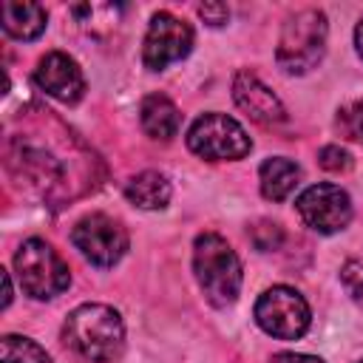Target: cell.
<instances>
[{"label": "cell", "mask_w": 363, "mask_h": 363, "mask_svg": "<svg viewBox=\"0 0 363 363\" xmlns=\"http://www.w3.org/2000/svg\"><path fill=\"white\" fill-rule=\"evenodd\" d=\"M250 241L255 244V250L272 252V250H278L284 244V230L275 221H258V224L250 227Z\"/></svg>", "instance_id": "e0dca14e"}, {"label": "cell", "mask_w": 363, "mask_h": 363, "mask_svg": "<svg viewBox=\"0 0 363 363\" xmlns=\"http://www.w3.org/2000/svg\"><path fill=\"white\" fill-rule=\"evenodd\" d=\"M71 244L94 264V267H113L128 252V233L125 227L105 216V213H88L82 216L71 230Z\"/></svg>", "instance_id": "52a82bcc"}, {"label": "cell", "mask_w": 363, "mask_h": 363, "mask_svg": "<svg viewBox=\"0 0 363 363\" xmlns=\"http://www.w3.org/2000/svg\"><path fill=\"white\" fill-rule=\"evenodd\" d=\"M0 360L3 363H54V357L31 337L3 335L0 337Z\"/></svg>", "instance_id": "2e32d148"}, {"label": "cell", "mask_w": 363, "mask_h": 363, "mask_svg": "<svg viewBox=\"0 0 363 363\" xmlns=\"http://www.w3.org/2000/svg\"><path fill=\"white\" fill-rule=\"evenodd\" d=\"M337 128L346 139H363V99L349 102L337 111Z\"/></svg>", "instance_id": "ac0fdd59"}, {"label": "cell", "mask_w": 363, "mask_h": 363, "mask_svg": "<svg viewBox=\"0 0 363 363\" xmlns=\"http://www.w3.org/2000/svg\"><path fill=\"white\" fill-rule=\"evenodd\" d=\"M11 298H14V295H11V275L3 272V309L11 303Z\"/></svg>", "instance_id": "603a6c76"}, {"label": "cell", "mask_w": 363, "mask_h": 363, "mask_svg": "<svg viewBox=\"0 0 363 363\" xmlns=\"http://www.w3.org/2000/svg\"><path fill=\"white\" fill-rule=\"evenodd\" d=\"M196 11H199V17H201L207 26H213V28H218V26H224V23L230 20V9H227L224 3H201Z\"/></svg>", "instance_id": "44dd1931"}, {"label": "cell", "mask_w": 363, "mask_h": 363, "mask_svg": "<svg viewBox=\"0 0 363 363\" xmlns=\"http://www.w3.org/2000/svg\"><path fill=\"white\" fill-rule=\"evenodd\" d=\"M340 281L354 301H363V264L360 261H346L340 267Z\"/></svg>", "instance_id": "ffe728a7"}, {"label": "cell", "mask_w": 363, "mask_h": 363, "mask_svg": "<svg viewBox=\"0 0 363 363\" xmlns=\"http://www.w3.org/2000/svg\"><path fill=\"white\" fill-rule=\"evenodd\" d=\"M354 48H357V54L363 57V17H360L357 26H354Z\"/></svg>", "instance_id": "cb8c5ba5"}, {"label": "cell", "mask_w": 363, "mask_h": 363, "mask_svg": "<svg viewBox=\"0 0 363 363\" xmlns=\"http://www.w3.org/2000/svg\"><path fill=\"white\" fill-rule=\"evenodd\" d=\"M269 363H326V360L315 354H301V352H278L269 357Z\"/></svg>", "instance_id": "7402d4cb"}, {"label": "cell", "mask_w": 363, "mask_h": 363, "mask_svg": "<svg viewBox=\"0 0 363 363\" xmlns=\"http://www.w3.org/2000/svg\"><path fill=\"white\" fill-rule=\"evenodd\" d=\"M193 272L213 306H230L241 295L244 269L235 250L218 233H201L193 244Z\"/></svg>", "instance_id": "7a4b0ae2"}, {"label": "cell", "mask_w": 363, "mask_h": 363, "mask_svg": "<svg viewBox=\"0 0 363 363\" xmlns=\"http://www.w3.org/2000/svg\"><path fill=\"white\" fill-rule=\"evenodd\" d=\"M187 147L210 162H235L252 150V139L241 128L238 119L227 113H201L187 128Z\"/></svg>", "instance_id": "5b68a950"}, {"label": "cell", "mask_w": 363, "mask_h": 363, "mask_svg": "<svg viewBox=\"0 0 363 363\" xmlns=\"http://www.w3.org/2000/svg\"><path fill=\"white\" fill-rule=\"evenodd\" d=\"M34 82L40 85V91L65 105H77L85 96V74L79 62L65 51L43 54L34 68Z\"/></svg>", "instance_id": "30bf717a"}, {"label": "cell", "mask_w": 363, "mask_h": 363, "mask_svg": "<svg viewBox=\"0 0 363 363\" xmlns=\"http://www.w3.org/2000/svg\"><path fill=\"white\" fill-rule=\"evenodd\" d=\"M295 210L303 218V224L320 235L340 233L352 221V199L343 187L332 182H318L306 187L295 199Z\"/></svg>", "instance_id": "ba28073f"}, {"label": "cell", "mask_w": 363, "mask_h": 363, "mask_svg": "<svg viewBox=\"0 0 363 363\" xmlns=\"http://www.w3.org/2000/svg\"><path fill=\"white\" fill-rule=\"evenodd\" d=\"M190 51H193V28L170 11H156L150 17L145 45H142L145 68L147 71H164L170 62L184 60Z\"/></svg>", "instance_id": "9c48e42d"}, {"label": "cell", "mask_w": 363, "mask_h": 363, "mask_svg": "<svg viewBox=\"0 0 363 363\" xmlns=\"http://www.w3.org/2000/svg\"><path fill=\"white\" fill-rule=\"evenodd\" d=\"M233 99L235 105L261 125H278L286 119V108L284 102L252 74V71H238L233 77Z\"/></svg>", "instance_id": "8fae6325"}, {"label": "cell", "mask_w": 363, "mask_h": 363, "mask_svg": "<svg viewBox=\"0 0 363 363\" xmlns=\"http://www.w3.org/2000/svg\"><path fill=\"white\" fill-rule=\"evenodd\" d=\"M170 182L159 170H142L125 184V199L139 210H162L170 201Z\"/></svg>", "instance_id": "9a60e30c"}, {"label": "cell", "mask_w": 363, "mask_h": 363, "mask_svg": "<svg viewBox=\"0 0 363 363\" xmlns=\"http://www.w3.org/2000/svg\"><path fill=\"white\" fill-rule=\"evenodd\" d=\"M255 323L278 340H298L312 323V309L306 298L292 286H269L255 301Z\"/></svg>", "instance_id": "8992f818"}, {"label": "cell", "mask_w": 363, "mask_h": 363, "mask_svg": "<svg viewBox=\"0 0 363 363\" xmlns=\"http://www.w3.org/2000/svg\"><path fill=\"white\" fill-rule=\"evenodd\" d=\"M0 26L9 37L31 43L45 31L48 11L40 3H11V0H6L0 6Z\"/></svg>", "instance_id": "4fadbf2b"}, {"label": "cell", "mask_w": 363, "mask_h": 363, "mask_svg": "<svg viewBox=\"0 0 363 363\" xmlns=\"http://www.w3.org/2000/svg\"><path fill=\"white\" fill-rule=\"evenodd\" d=\"M326 14L320 9H301L286 17L281 28V40L275 48V60L286 74H309L326 51Z\"/></svg>", "instance_id": "3957f363"}, {"label": "cell", "mask_w": 363, "mask_h": 363, "mask_svg": "<svg viewBox=\"0 0 363 363\" xmlns=\"http://www.w3.org/2000/svg\"><path fill=\"white\" fill-rule=\"evenodd\" d=\"M14 269H17V281H20L23 292L34 301L57 298L71 284L68 264L43 238H28L20 244V250L14 255Z\"/></svg>", "instance_id": "277c9868"}, {"label": "cell", "mask_w": 363, "mask_h": 363, "mask_svg": "<svg viewBox=\"0 0 363 363\" xmlns=\"http://www.w3.org/2000/svg\"><path fill=\"white\" fill-rule=\"evenodd\" d=\"M318 162H320V167L329 170V173H346V170H352V153H349L346 147H340V145H326V147H320Z\"/></svg>", "instance_id": "d6986e66"}, {"label": "cell", "mask_w": 363, "mask_h": 363, "mask_svg": "<svg viewBox=\"0 0 363 363\" xmlns=\"http://www.w3.org/2000/svg\"><path fill=\"white\" fill-rule=\"evenodd\" d=\"M62 340L88 363H113L125 352L122 315L108 303H79L65 318Z\"/></svg>", "instance_id": "6da1fadb"}, {"label": "cell", "mask_w": 363, "mask_h": 363, "mask_svg": "<svg viewBox=\"0 0 363 363\" xmlns=\"http://www.w3.org/2000/svg\"><path fill=\"white\" fill-rule=\"evenodd\" d=\"M258 179H261V196L267 201H284L301 184V167L286 156H269L258 167Z\"/></svg>", "instance_id": "5bb4252c"}, {"label": "cell", "mask_w": 363, "mask_h": 363, "mask_svg": "<svg viewBox=\"0 0 363 363\" xmlns=\"http://www.w3.org/2000/svg\"><path fill=\"white\" fill-rule=\"evenodd\" d=\"M360 363H363V360H360Z\"/></svg>", "instance_id": "d4e9b609"}, {"label": "cell", "mask_w": 363, "mask_h": 363, "mask_svg": "<svg viewBox=\"0 0 363 363\" xmlns=\"http://www.w3.org/2000/svg\"><path fill=\"white\" fill-rule=\"evenodd\" d=\"M139 122H142V130L150 139L170 142L179 133L182 113H179V108L173 105L170 96H164V94H147L142 99V105H139Z\"/></svg>", "instance_id": "7c38bea8"}]
</instances>
